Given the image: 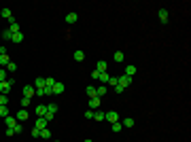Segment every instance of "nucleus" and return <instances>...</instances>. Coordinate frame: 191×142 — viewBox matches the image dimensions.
<instances>
[{
    "label": "nucleus",
    "instance_id": "1",
    "mask_svg": "<svg viewBox=\"0 0 191 142\" xmlns=\"http://www.w3.org/2000/svg\"><path fill=\"white\" fill-rule=\"evenodd\" d=\"M11 87H13V79H11V76H9V79H6V81H2V83H0V94H9V91H11Z\"/></svg>",
    "mask_w": 191,
    "mask_h": 142
},
{
    "label": "nucleus",
    "instance_id": "2",
    "mask_svg": "<svg viewBox=\"0 0 191 142\" xmlns=\"http://www.w3.org/2000/svg\"><path fill=\"white\" fill-rule=\"evenodd\" d=\"M117 81H119V85H121L123 89L132 85V76H128V74H119V76H117Z\"/></svg>",
    "mask_w": 191,
    "mask_h": 142
},
{
    "label": "nucleus",
    "instance_id": "3",
    "mask_svg": "<svg viewBox=\"0 0 191 142\" xmlns=\"http://www.w3.org/2000/svg\"><path fill=\"white\" fill-rule=\"evenodd\" d=\"M104 121H108V123H117V121H119V115H117L115 110H108V112H104Z\"/></svg>",
    "mask_w": 191,
    "mask_h": 142
},
{
    "label": "nucleus",
    "instance_id": "4",
    "mask_svg": "<svg viewBox=\"0 0 191 142\" xmlns=\"http://www.w3.org/2000/svg\"><path fill=\"white\" fill-rule=\"evenodd\" d=\"M47 125H49V121L45 119V117H38V119L34 121V127H36V130H41V132H43V130H47Z\"/></svg>",
    "mask_w": 191,
    "mask_h": 142
},
{
    "label": "nucleus",
    "instance_id": "5",
    "mask_svg": "<svg viewBox=\"0 0 191 142\" xmlns=\"http://www.w3.org/2000/svg\"><path fill=\"white\" fill-rule=\"evenodd\" d=\"M157 17H159V21H161V23H168V19H170L168 9H159V11H157Z\"/></svg>",
    "mask_w": 191,
    "mask_h": 142
},
{
    "label": "nucleus",
    "instance_id": "6",
    "mask_svg": "<svg viewBox=\"0 0 191 142\" xmlns=\"http://www.w3.org/2000/svg\"><path fill=\"white\" fill-rule=\"evenodd\" d=\"M6 30H9L11 34H17V32H21V30H19V23H17V19H15V17L9 21V28H6Z\"/></svg>",
    "mask_w": 191,
    "mask_h": 142
},
{
    "label": "nucleus",
    "instance_id": "7",
    "mask_svg": "<svg viewBox=\"0 0 191 142\" xmlns=\"http://www.w3.org/2000/svg\"><path fill=\"white\" fill-rule=\"evenodd\" d=\"M21 91H23V98H30V100H32V98L36 95V89H34L32 85H26V87H23Z\"/></svg>",
    "mask_w": 191,
    "mask_h": 142
},
{
    "label": "nucleus",
    "instance_id": "8",
    "mask_svg": "<svg viewBox=\"0 0 191 142\" xmlns=\"http://www.w3.org/2000/svg\"><path fill=\"white\" fill-rule=\"evenodd\" d=\"M51 94H53V95H59V94H64V83H57V81H55V85L51 87Z\"/></svg>",
    "mask_w": 191,
    "mask_h": 142
},
{
    "label": "nucleus",
    "instance_id": "9",
    "mask_svg": "<svg viewBox=\"0 0 191 142\" xmlns=\"http://www.w3.org/2000/svg\"><path fill=\"white\" fill-rule=\"evenodd\" d=\"M28 117H30V112L26 110V108H21V110H17V121H28Z\"/></svg>",
    "mask_w": 191,
    "mask_h": 142
},
{
    "label": "nucleus",
    "instance_id": "10",
    "mask_svg": "<svg viewBox=\"0 0 191 142\" xmlns=\"http://www.w3.org/2000/svg\"><path fill=\"white\" fill-rule=\"evenodd\" d=\"M106 94H108V87H106V85H100V87H96V95H98L100 100H102V98H104Z\"/></svg>",
    "mask_w": 191,
    "mask_h": 142
},
{
    "label": "nucleus",
    "instance_id": "11",
    "mask_svg": "<svg viewBox=\"0 0 191 142\" xmlns=\"http://www.w3.org/2000/svg\"><path fill=\"white\" fill-rule=\"evenodd\" d=\"M34 89H36V91L45 89V76H38V79L34 81Z\"/></svg>",
    "mask_w": 191,
    "mask_h": 142
},
{
    "label": "nucleus",
    "instance_id": "12",
    "mask_svg": "<svg viewBox=\"0 0 191 142\" xmlns=\"http://www.w3.org/2000/svg\"><path fill=\"white\" fill-rule=\"evenodd\" d=\"M34 112H36V117H45V115H47V106H45V104H38V106L34 108Z\"/></svg>",
    "mask_w": 191,
    "mask_h": 142
},
{
    "label": "nucleus",
    "instance_id": "13",
    "mask_svg": "<svg viewBox=\"0 0 191 142\" xmlns=\"http://www.w3.org/2000/svg\"><path fill=\"white\" fill-rule=\"evenodd\" d=\"M106 68H108V64H106L104 59H100V62L96 64V70H98V72H106Z\"/></svg>",
    "mask_w": 191,
    "mask_h": 142
},
{
    "label": "nucleus",
    "instance_id": "14",
    "mask_svg": "<svg viewBox=\"0 0 191 142\" xmlns=\"http://www.w3.org/2000/svg\"><path fill=\"white\" fill-rule=\"evenodd\" d=\"M123 74H128V76H134V74H136V66H134V64H128Z\"/></svg>",
    "mask_w": 191,
    "mask_h": 142
},
{
    "label": "nucleus",
    "instance_id": "15",
    "mask_svg": "<svg viewBox=\"0 0 191 142\" xmlns=\"http://www.w3.org/2000/svg\"><path fill=\"white\" fill-rule=\"evenodd\" d=\"M9 62H11V57H9L6 53H2V55H0V68H6Z\"/></svg>",
    "mask_w": 191,
    "mask_h": 142
},
{
    "label": "nucleus",
    "instance_id": "16",
    "mask_svg": "<svg viewBox=\"0 0 191 142\" xmlns=\"http://www.w3.org/2000/svg\"><path fill=\"white\" fill-rule=\"evenodd\" d=\"M0 15H2L4 19H9V21L13 19V11H11V9H2V11H0Z\"/></svg>",
    "mask_w": 191,
    "mask_h": 142
},
{
    "label": "nucleus",
    "instance_id": "17",
    "mask_svg": "<svg viewBox=\"0 0 191 142\" xmlns=\"http://www.w3.org/2000/svg\"><path fill=\"white\" fill-rule=\"evenodd\" d=\"M77 19H79L77 13H68V15H66V23H77Z\"/></svg>",
    "mask_w": 191,
    "mask_h": 142
},
{
    "label": "nucleus",
    "instance_id": "18",
    "mask_svg": "<svg viewBox=\"0 0 191 142\" xmlns=\"http://www.w3.org/2000/svg\"><path fill=\"white\" fill-rule=\"evenodd\" d=\"M72 57H74V62H83V59H85V53H83V51H81V49H77V51H74V55H72Z\"/></svg>",
    "mask_w": 191,
    "mask_h": 142
},
{
    "label": "nucleus",
    "instance_id": "19",
    "mask_svg": "<svg viewBox=\"0 0 191 142\" xmlns=\"http://www.w3.org/2000/svg\"><path fill=\"white\" fill-rule=\"evenodd\" d=\"M113 59H115L117 64H123V59H125V55H123L121 51H115V55H113Z\"/></svg>",
    "mask_w": 191,
    "mask_h": 142
},
{
    "label": "nucleus",
    "instance_id": "20",
    "mask_svg": "<svg viewBox=\"0 0 191 142\" xmlns=\"http://www.w3.org/2000/svg\"><path fill=\"white\" fill-rule=\"evenodd\" d=\"M4 123H6V127H15V125H17V119H15V117H11V115H9V117H6V119H4Z\"/></svg>",
    "mask_w": 191,
    "mask_h": 142
},
{
    "label": "nucleus",
    "instance_id": "21",
    "mask_svg": "<svg viewBox=\"0 0 191 142\" xmlns=\"http://www.w3.org/2000/svg\"><path fill=\"white\" fill-rule=\"evenodd\" d=\"M102 104V100L100 98H89V108H98Z\"/></svg>",
    "mask_w": 191,
    "mask_h": 142
},
{
    "label": "nucleus",
    "instance_id": "22",
    "mask_svg": "<svg viewBox=\"0 0 191 142\" xmlns=\"http://www.w3.org/2000/svg\"><path fill=\"white\" fill-rule=\"evenodd\" d=\"M85 94H87V98H98V95H96V87H92V85L85 87Z\"/></svg>",
    "mask_w": 191,
    "mask_h": 142
},
{
    "label": "nucleus",
    "instance_id": "23",
    "mask_svg": "<svg viewBox=\"0 0 191 142\" xmlns=\"http://www.w3.org/2000/svg\"><path fill=\"white\" fill-rule=\"evenodd\" d=\"M11 41H13V43H21V41H23V32H17V34H13V36H11Z\"/></svg>",
    "mask_w": 191,
    "mask_h": 142
},
{
    "label": "nucleus",
    "instance_id": "24",
    "mask_svg": "<svg viewBox=\"0 0 191 142\" xmlns=\"http://www.w3.org/2000/svg\"><path fill=\"white\" fill-rule=\"evenodd\" d=\"M6 72H9V74L17 72V64H15V62H9V66H6Z\"/></svg>",
    "mask_w": 191,
    "mask_h": 142
},
{
    "label": "nucleus",
    "instance_id": "25",
    "mask_svg": "<svg viewBox=\"0 0 191 142\" xmlns=\"http://www.w3.org/2000/svg\"><path fill=\"white\" fill-rule=\"evenodd\" d=\"M110 127H113V132H115V134H119V132L123 130V125H121V121H117V123H110Z\"/></svg>",
    "mask_w": 191,
    "mask_h": 142
},
{
    "label": "nucleus",
    "instance_id": "26",
    "mask_svg": "<svg viewBox=\"0 0 191 142\" xmlns=\"http://www.w3.org/2000/svg\"><path fill=\"white\" fill-rule=\"evenodd\" d=\"M19 104H21L23 108H28V106L32 104V100H30V98H23V95H21V100H19Z\"/></svg>",
    "mask_w": 191,
    "mask_h": 142
},
{
    "label": "nucleus",
    "instance_id": "27",
    "mask_svg": "<svg viewBox=\"0 0 191 142\" xmlns=\"http://www.w3.org/2000/svg\"><path fill=\"white\" fill-rule=\"evenodd\" d=\"M123 127H134V119L132 117H128V119H123V123H121Z\"/></svg>",
    "mask_w": 191,
    "mask_h": 142
},
{
    "label": "nucleus",
    "instance_id": "28",
    "mask_svg": "<svg viewBox=\"0 0 191 142\" xmlns=\"http://www.w3.org/2000/svg\"><path fill=\"white\" fill-rule=\"evenodd\" d=\"M0 117H2V119L9 117V106H0Z\"/></svg>",
    "mask_w": 191,
    "mask_h": 142
},
{
    "label": "nucleus",
    "instance_id": "29",
    "mask_svg": "<svg viewBox=\"0 0 191 142\" xmlns=\"http://www.w3.org/2000/svg\"><path fill=\"white\" fill-rule=\"evenodd\" d=\"M9 79V72H6V68H0V83L2 81H6Z\"/></svg>",
    "mask_w": 191,
    "mask_h": 142
},
{
    "label": "nucleus",
    "instance_id": "30",
    "mask_svg": "<svg viewBox=\"0 0 191 142\" xmlns=\"http://www.w3.org/2000/svg\"><path fill=\"white\" fill-rule=\"evenodd\" d=\"M0 106H9V95L0 94Z\"/></svg>",
    "mask_w": 191,
    "mask_h": 142
},
{
    "label": "nucleus",
    "instance_id": "31",
    "mask_svg": "<svg viewBox=\"0 0 191 142\" xmlns=\"http://www.w3.org/2000/svg\"><path fill=\"white\" fill-rule=\"evenodd\" d=\"M94 119H96V121H100V123H102V121H104V112H102V110H98V112H94Z\"/></svg>",
    "mask_w": 191,
    "mask_h": 142
},
{
    "label": "nucleus",
    "instance_id": "32",
    "mask_svg": "<svg viewBox=\"0 0 191 142\" xmlns=\"http://www.w3.org/2000/svg\"><path fill=\"white\" fill-rule=\"evenodd\" d=\"M106 85H110V87H117V85H119V81H117V76H110Z\"/></svg>",
    "mask_w": 191,
    "mask_h": 142
},
{
    "label": "nucleus",
    "instance_id": "33",
    "mask_svg": "<svg viewBox=\"0 0 191 142\" xmlns=\"http://www.w3.org/2000/svg\"><path fill=\"white\" fill-rule=\"evenodd\" d=\"M41 138L49 140V138H51V132H49V130H43V132H41Z\"/></svg>",
    "mask_w": 191,
    "mask_h": 142
},
{
    "label": "nucleus",
    "instance_id": "34",
    "mask_svg": "<svg viewBox=\"0 0 191 142\" xmlns=\"http://www.w3.org/2000/svg\"><path fill=\"white\" fill-rule=\"evenodd\" d=\"M11 36H13V34H11L9 30H4V32H2V38H4V41H11Z\"/></svg>",
    "mask_w": 191,
    "mask_h": 142
},
{
    "label": "nucleus",
    "instance_id": "35",
    "mask_svg": "<svg viewBox=\"0 0 191 142\" xmlns=\"http://www.w3.org/2000/svg\"><path fill=\"white\" fill-rule=\"evenodd\" d=\"M85 119H94V110H92V108L85 110Z\"/></svg>",
    "mask_w": 191,
    "mask_h": 142
},
{
    "label": "nucleus",
    "instance_id": "36",
    "mask_svg": "<svg viewBox=\"0 0 191 142\" xmlns=\"http://www.w3.org/2000/svg\"><path fill=\"white\" fill-rule=\"evenodd\" d=\"M32 136H34V138H41V130H36V127H32Z\"/></svg>",
    "mask_w": 191,
    "mask_h": 142
},
{
    "label": "nucleus",
    "instance_id": "37",
    "mask_svg": "<svg viewBox=\"0 0 191 142\" xmlns=\"http://www.w3.org/2000/svg\"><path fill=\"white\" fill-rule=\"evenodd\" d=\"M6 136H15V130L13 127H6Z\"/></svg>",
    "mask_w": 191,
    "mask_h": 142
}]
</instances>
